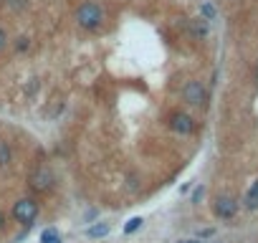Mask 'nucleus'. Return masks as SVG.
Returning <instances> with one entry per match:
<instances>
[{"label":"nucleus","mask_w":258,"mask_h":243,"mask_svg":"<svg viewBox=\"0 0 258 243\" xmlns=\"http://www.w3.org/2000/svg\"><path fill=\"white\" fill-rule=\"evenodd\" d=\"M190 28H192V33H195V36H205V33H208L205 18H195V21H190Z\"/></svg>","instance_id":"9"},{"label":"nucleus","mask_w":258,"mask_h":243,"mask_svg":"<svg viewBox=\"0 0 258 243\" xmlns=\"http://www.w3.org/2000/svg\"><path fill=\"white\" fill-rule=\"evenodd\" d=\"M203 13H205V18H213V16H215L213 6H203Z\"/></svg>","instance_id":"15"},{"label":"nucleus","mask_w":258,"mask_h":243,"mask_svg":"<svg viewBox=\"0 0 258 243\" xmlns=\"http://www.w3.org/2000/svg\"><path fill=\"white\" fill-rule=\"evenodd\" d=\"M6 46H8V33H6L3 28H0V53L6 51Z\"/></svg>","instance_id":"14"},{"label":"nucleus","mask_w":258,"mask_h":243,"mask_svg":"<svg viewBox=\"0 0 258 243\" xmlns=\"http://www.w3.org/2000/svg\"><path fill=\"white\" fill-rule=\"evenodd\" d=\"M243 203H245L248 210H255V208H258V180L250 185V190L245 193V200H243Z\"/></svg>","instance_id":"7"},{"label":"nucleus","mask_w":258,"mask_h":243,"mask_svg":"<svg viewBox=\"0 0 258 243\" xmlns=\"http://www.w3.org/2000/svg\"><path fill=\"white\" fill-rule=\"evenodd\" d=\"M170 130L177 132V135H190L195 130V119L190 114H185V111H175L170 116Z\"/></svg>","instance_id":"5"},{"label":"nucleus","mask_w":258,"mask_h":243,"mask_svg":"<svg viewBox=\"0 0 258 243\" xmlns=\"http://www.w3.org/2000/svg\"><path fill=\"white\" fill-rule=\"evenodd\" d=\"M235 213H238V200H235V198L220 195V198L215 200V215H220V218H233Z\"/></svg>","instance_id":"6"},{"label":"nucleus","mask_w":258,"mask_h":243,"mask_svg":"<svg viewBox=\"0 0 258 243\" xmlns=\"http://www.w3.org/2000/svg\"><path fill=\"white\" fill-rule=\"evenodd\" d=\"M182 99L192 106H203L205 104V86L200 81H187L182 86Z\"/></svg>","instance_id":"4"},{"label":"nucleus","mask_w":258,"mask_h":243,"mask_svg":"<svg viewBox=\"0 0 258 243\" xmlns=\"http://www.w3.org/2000/svg\"><path fill=\"white\" fill-rule=\"evenodd\" d=\"M180 243H200V240H180Z\"/></svg>","instance_id":"18"},{"label":"nucleus","mask_w":258,"mask_h":243,"mask_svg":"<svg viewBox=\"0 0 258 243\" xmlns=\"http://www.w3.org/2000/svg\"><path fill=\"white\" fill-rule=\"evenodd\" d=\"M109 233V225L106 223H101V225H91L89 228V238H104Z\"/></svg>","instance_id":"10"},{"label":"nucleus","mask_w":258,"mask_h":243,"mask_svg":"<svg viewBox=\"0 0 258 243\" xmlns=\"http://www.w3.org/2000/svg\"><path fill=\"white\" fill-rule=\"evenodd\" d=\"M3 225H6V215H3V213H0V228H3Z\"/></svg>","instance_id":"17"},{"label":"nucleus","mask_w":258,"mask_h":243,"mask_svg":"<svg viewBox=\"0 0 258 243\" xmlns=\"http://www.w3.org/2000/svg\"><path fill=\"white\" fill-rule=\"evenodd\" d=\"M200 198H203V188H198V190L192 193V203H200Z\"/></svg>","instance_id":"16"},{"label":"nucleus","mask_w":258,"mask_h":243,"mask_svg":"<svg viewBox=\"0 0 258 243\" xmlns=\"http://www.w3.org/2000/svg\"><path fill=\"white\" fill-rule=\"evenodd\" d=\"M38 210H41L38 200H33V198H21V200L13 205V218H16L18 223H23V225H31V223L38 218Z\"/></svg>","instance_id":"2"},{"label":"nucleus","mask_w":258,"mask_h":243,"mask_svg":"<svg viewBox=\"0 0 258 243\" xmlns=\"http://www.w3.org/2000/svg\"><path fill=\"white\" fill-rule=\"evenodd\" d=\"M28 185L33 193H48L53 185H56V175L48 170V167H36L28 177Z\"/></svg>","instance_id":"3"},{"label":"nucleus","mask_w":258,"mask_h":243,"mask_svg":"<svg viewBox=\"0 0 258 243\" xmlns=\"http://www.w3.org/2000/svg\"><path fill=\"white\" fill-rule=\"evenodd\" d=\"M142 223H145L142 218H132V220H129V223L124 225V230H126V233H135L137 228H142Z\"/></svg>","instance_id":"12"},{"label":"nucleus","mask_w":258,"mask_h":243,"mask_svg":"<svg viewBox=\"0 0 258 243\" xmlns=\"http://www.w3.org/2000/svg\"><path fill=\"white\" fill-rule=\"evenodd\" d=\"M28 46H31V38H26V36H23V38H18V43H16V48H18V51H28Z\"/></svg>","instance_id":"13"},{"label":"nucleus","mask_w":258,"mask_h":243,"mask_svg":"<svg viewBox=\"0 0 258 243\" xmlns=\"http://www.w3.org/2000/svg\"><path fill=\"white\" fill-rule=\"evenodd\" d=\"M104 18H106L104 8L96 6V3H91V0H86V3H81L76 8V23L84 31H99L104 26Z\"/></svg>","instance_id":"1"},{"label":"nucleus","mask_w":258,"mask_h":243,"mask_svg":"<svg viewBox=\"0 0 258 243\" xmlns=\"http://www.w3.org/2000/svg\"><path fill=\"white\" fill-rule=\"evenodd\" d=\"M41 243H61V235H58V230H53V228L43 230V235H41Z\"/></svg>","instance_id":"11"},{"label":"nucleus","mask_w":258,"mask_h":243,"mask_svg":"<svg viewBox=\"0 0 258 243\" xmlns=\"http://www.w3.org/2000/svg\"><path fill=\"white\" fill-rule=\"evenodd\" d=\"M11 160H13V150H11V145H8L6 140H0V167H8Z\"/></svg>","instance_id":"8"}]
</instances>
